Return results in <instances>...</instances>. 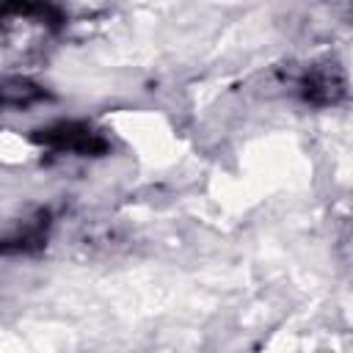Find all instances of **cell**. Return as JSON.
Segmentation results:
<instances>
[{"mask_svg": "<svg viewBox=\"0 0 353 353\" xmlns=\"http://www.w3.org/2000/svg\"><path fill=\"white\" fill-rule=\"evenodd\" d=\"M41 99H47V91L28 83V80L0 83V110H6V108H30Z\"/></svg>", "mask_w": 353, "mask_h": 353, "instance_id": "5b68a950", "label": "cell"}, {"mask_svg": "<svg viewBox=\"0 0 353 353\" xmlns=\"http://www.w3.org/2000/svg\"><path fill=\"white\" fill-rule=\"evenodd\" d=\"M47 229H50V212L41 210L33 218H25L22 223L11 226L6 234H0V254L11 256V254H33L44 245L47 240Z\"/></svg>", "mask_w": 353, "mask_h": 353, "instance_id": "3957f363", "label": "cell"}, {"mask_svg": "<svg viewBox=\"0 0 353 353\" xmlns=\"http://www.w3.org/2000/svg\"><path fill=\"white\" fill-rule=\"evenodd\" d=\"M295 88L312 105H336L345 97L347 83H345V72L336 63H320V66H306Z\"/></svg>", "mask_w": 353, "mask_h": 353, "instance_id": "7a4b0ae2", "label": "cell"}, {"mask_svg": "<svg viewBox=\"0 0 353 353\" xmlns=\"http://www.w3.org/2000/svg\"><path fill=\"white\" fill-rule=\"evenodd\" d=\"M6 19H33L41 25H58L61 11L50 0H0V22Z\"/></svg>", "mask_w": 353, "mask_h": 353, "instance_id": "277c9868", "label": "cell"}, {"mask_svg": "<svg viewBox=\"0 0 353 353\" xmlns=\"http://www.w3.org/2000/svg\"><path fill=\"white\" fill-rule=\"evenodd\" d=\"M30 141L50 152L77 157H99L110 149V141L85 121H52L47 127L33 130Z\"/></svg>", "mask_w": 353, "mask_h": 353, "instance_id": "6da1fadb", "label": "cell"}]
</instances>
